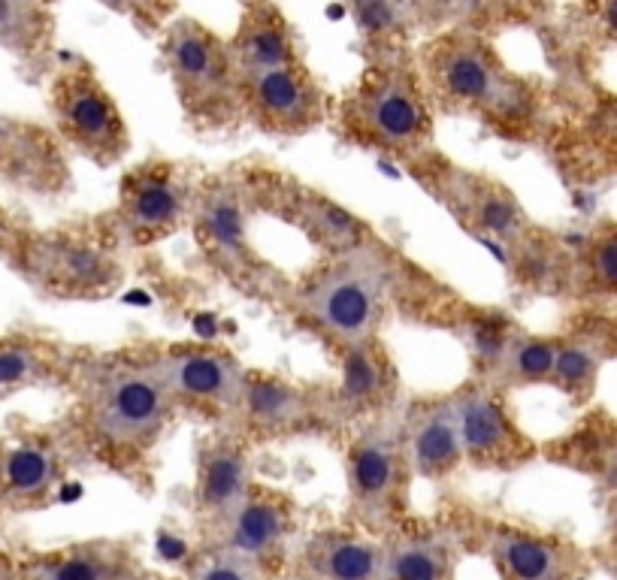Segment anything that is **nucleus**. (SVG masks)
<instances>
[{"mask_svg":"<svg viewBox=\"0 0 617 580\" xmlns=\"http://www.w3.org/2000/svg\"><path fill=\"white\" fill-rule=\"evenodd\" d=\"M388 266L369 251L354 248L339 254L306 290L303 312L342 348L373 342V333L388 306Z\"/></svg>","mask_w":617,"mask_h":580,"instance_id":"1","label":"nucleus"},{"mask_svg":"<svg viewBox=\"0 0 617 580\" xmlns=\"http://www.w3.org/2000/svg\"><path fill=\"white\" fill-rule=\"evenodd\" d=\"M342 121L360 142L400 158L418 155L430 136L424 91L418 88L415 76L397 64L369 70V76L345 103Z\"/></svg>","mask_w":617,"mask_h":580,"instance_id":"2","label":"nucleus"},{"mask_svg":"<svg viewBox=\"0 0 617 580\" xmlns=\"http://www.w3.org/2000/svg\"><path fill=\"white\" fill-rule=\"evenodd\" d=\"M430 79L448 103L493 118H518L527 112V88L500 67L475 37H445L430 49Z\"/></svg>","mask_w":617,"mask_h":580,"instance_id":"3","label":"nucleus"},{"mask_svg":"<svg viewBox=\"0 0 617 580\" xmlns=\"http://www.w3.org/2000/svg\"><path fill=\"white\" fill-rule=\"evenodd\" d=\"M173 390L158 366H121L112 369L97 387L94 420L97 429L115 445H140L149 442L161 429Z\"/></svg>","mask_w":617,"mask_h":580,"instance_id":"4","label":"nucleus"},{"mask_svg":"<svg viewBox=\"0 0 617 580\" xmlns=\"http://www.w3.org/2000/svg\"><path fill=\"white\" fill-rule=\"evenodd\" d=\"M164 61L182 100L194 112H218L227 106L233 91H239L230 49L200 22L182 19L170 25L164 34Z\"/></svg>","mask_w":617,"mask_h":580,"instance_id":"5","label":"nucleus"},{"mask_svg":"<svg viewBox=\"0 0 617 580\" xmlns=\"http://www.w3.org/2000/svg\"><path fill=\"white\" fill-rule=\"evenodd\" d=\"M55 112L64 136L94 164L112 167L128 152V127L91 70H64L55 88Z\"/></svg>","mask_w":617,"mask_h":580,"instance_id":"6","label":"nucleus"},{"mask_svg":"<svg viewBox=\"0 0 617 580\" xmlns=\"http://www.w3.org/2000/svg\"><path fill=\"white\" fill-rule=\"evenodd\" d=\"M239 94L255 121L276 133H306L324 118V97L300 64L239 73Z\"/></svg>","mask_w":617,"mask_h":580,"instance_id":"7","label":"nucleus"},{"mask_svg":"<svg viewBox=\"0 0 617 580\" xmlns=\"http://www.w3.org/2000/svg\"><path fill=\"white\" fill-rule=\"evenodd\" d=\"M457 429L463 442V457L475 463H518L524 457V435L509 417L506 405L490 387H466L454 399Z\"/></svg>","mask_w":617,"mask_h":580,"instance_id":"8","label":"nucleus"},{"mask_svg":"<svg viewBox=\"0 0 617 580\" xmlns=\"http://www.w3.org/2000/svg\"><path fill=\"white\" fill-rule=\"evenodd\" d=\"M188 182L173 167L134 170L121 191V224L134 239L170 233L188 212Z\"/></svg>","mask_w":617,"mask_h":580,"instance_id":"9","label":"nucleus"},{"mask_svg":"<svg viewBox=\"0 0 617 580\" xmlns=\"http://www.w3.org/2000/svg\"><path fill=\"white\" fill-rule=\"evenodd\" d=\"M161 372L173 390V396L194 399V402H212L221 408H239L242 390H245V375L230 357L218 351H173L164 363Z\"/></svg>","mask_w":617,"mask_h":580,"instance_id":"10","label":"nucleus"},{"mask_svg":"<svg viewBox=\"0 0 617 580\" xmlns=\"http://www.w3.org/2000/svg\"><path fill=\"white\" fill-rule=\"evenodd\" d=\"M245 224H249V218H245V203H242L239 191L215 188V191L200 194V200H197L200 236L212 248L215 260L242 281L261 272L258 260L252 254L249 236H245Z\"/></svg>","mask_w":617,"mask_h":580,"instance_id":"11","label":"nucleus"},{"mask_svg":"<svg viewBox=\"0 0 617 580\" xmlns=\"http://www.w3.org/2000/svg\"><path fill=\"white\" fill-rule=\"evenodd\" d=\"M442 194L451 197L454 212L481 236L515 242L524 233L527 218L506 188H497L466 173H448L442 182Z\"/></svg>","mask_w":617,"mask_h":580,"instance_id":"12","label":"nucleus"},{"mask_svg":"<svg viewBox=\"0 0 617 580\" xmlns=\"http://www.w3.org/2000/svg\"><path fill=\"white\" fill-rule=\"evenodd\" d=\"M227 49L236 64V73H258V70L297 64L294 31L285 22V16L273 10L267 0L249 7Z\"/></svg>","mask_w":617,"mask_h":580,"instance_id":"13","label":"nucleus"},{"mask_svg":"<svg viewBox=\"0 0 617 580\" xmlns=\"http://www.w3.org/2000/svg\"><path fill=\"white\" fill-rule=\"evenodd\" d=\"M351 487L366 511H385L400 475V442L388 423L363 432L351 448Z\"/></svg>","mask_w":617,"mask_h":580,"instance_id":"14","label":"nucleus"},{"mask_svg":"<svg viewBox=\"0 0 617 580\" xmlns=\"http://www.w3.org/2000/svg\"><path fill=\"white\" fill-rule=\"evenodd\" d=\"M409 457L415 472L424 478L448 475L463 460V442L451 399L418 408L409 426Z\"/></svg>","mask_w":617,"mask_h":580,"instance_id":"15","label":"nucleus"},{"mask_svg":"<svg viewBox=\"0 0 617 580\" xmlns=\"http://www.w3.org/2000/svg\"><path fill=\"white\" fill-rule=\"evenodd\" d=\"M37 272L61 287L64 294H91V290H106L115 278V263L94 245L82 242H46L34 254Z\"/></svg>","mask_w":617,"mask_h":580,"instance_id":"16","label":"nucleus"},{"mask_svg":"<svg viewBox=\"0 0 617 580\" xmlns=\"http://www.w3.org/2000/svg\"><path fill=\"white\" fill-rule=\"evenodd\" d=\"M200 508L206 514L227 517L249 496V460L236 442H218L209 448L200 466Z\"/></svg>","mask_w":617,"mask_h":580,"instance_id":"17","label":"nucleus"},{"mask_svg":"<svg viewBox=\"0 0 617 580\" xmlns=\"http://www.w3.org/2000/svg\"><path fill=\"white\" fill-rule=\"evenodd\" d=\"M342 354V384L333 396V405L345 414L373 411L385 402L391 390V372L385 357L379 354L376 342L342 348Z\"/></svg>","mask_w":617,"mask_h":580,"instance_id":"18","label":"nucleus"},{"mask_svg":"<svg viewBox=\"0 0 617 580\" xmlns=\"http://www.w3.org/2000/svg\"><path fill=\"white\" fill-rule=\"evenodd\" d=\"M252 426L276 432V429H291L303 423L312 414V399L306 390L279 381V378H245L242 402L239 408Z\"/></svg>","mask_w":617,"mask_h":580,"instance_id":"19","label":"nucleus"},{"mask_svg":"<svg viewBox=\"0 0 617 580\" xmlns=\"http://www.w3.org/2000/svg\"><path fill=\"white\" fill-rule=\"evenodd\" d=\"M285 529L288 517L276 502L245 496V502L227 514V550L242 559L264 556L285 538Z\"/></svg>","mask_w":617,"mask_h":580,"instance_id":"20","label":"nucleus"},{"mask_svg":"<svg viewBox=\"0 0 617 580\" xmlns=\"http://www.w3.org/2000/svg\"><path fill=\"white\" fill-rule=\"evenodd\" d=\"M497 559L512 580H560L563 556L548 541L506 532L497 538Z\"/></svg>","mask_w":617,"mask_h":580,"instance_id":"21","label":"nucleus"},{"mask_svg":"<svg viewBox=\"0 0 617 580\" xmlns=\"http://www.w3.org/2000/svg\"><path fill=\"white\" fill-rule=\"evenodd\" d=\"M297 215L306 227V233H312L321 245L336 248L339 254L360 248V233L363 227L357 224L354 215H348L345 209H339L336 203L324 200L321 194L306 191L297 203Z\"/></svg>","mask_w":617,"mask_h":580,"instance_id":"22","label":"nucleus"},{"mask_svg":"<svg viewBox=\"0 0 617 580\" xmlns=\"http://www.w3.org/2000/svg\"><path fill=\"white\" fill-rule=\"evenodd\" d=\"M557 363V342L551 339H536V336H515L493 366V375L503 384H536L548 381L554 375Z\"/></svg>","mask_w":617,"mask_h":580,"instance_id":"23","label":"nucleus"},{"mask_svg":"<svg viewBox=\"0 0 617 580\" xmlns=\"http://www.w3.org/2000/svg\"><path fill=\"white\" fill-rule=\"evenodd\" d=\"M318 565L327 580H379L385 574V556L354 538H330L318 553Z\"/></svg>","mask_w":617,"mask_h":580,"instance_id":"24","label":"nucleus"},{"mask_svg":"<svg viewBox=\"0 0 617 580\" xmlns=\"http://www.w3.org/2000/svg\"><path fill=\"white\" fill-rule=\"evenodd\" d=\"M388 580H445L448 559L430 541H403L385 556Z\"/></svg>","mask_w":617,"mask_h":580,"instance_id":"25","label":"nucleus"},{"mask_svg":"<svg viewBox=\"0 0 617 580\" xmlns=\"http://www.w3.org/2000/svg\"><path fill=\"white\" fill-rule=\"evenodd\" d=\"M49 366L46 354L28 342H0V396L43 381Z\"/></svg>","mask_w":617,"mask_h":580,"instance_id":"26","label":"nucleus"},{"mask_svg":"<svg viewBox=\"0 0 617 580\" xmlns=\"http://www.w3.org/2000/svg\"><path fill=\"white\" fill-rule=\"evenodd\" d=\"M599 348L590 339H575V342H560L557 345V363H554V381L563 390H587L596 369H599Z\"/></svg>","mask_w":617,"mask_h":580,"instance_id":"27","label":"nucleus"},{"mask_svg":"<svg viewBox=\"0 0 617 580\" xmlns=\"http://www.w3.org/2000/svg\"><path fill=\"white\" fill-rule=\"evenodd\" d=\"M55 475V460L43 448H16L7 457V481L19 493H40Z\"/></svg>","mask_w":617,"mask_h":580,"instance_id":"28","label":"nucleus"},{"mask_svg":"<svg viewBox=\"0 0 617 580\" xmlns=\"http://www.w3.org/2000/svg\"><path fill=\"white\" fill-rule=\"evenodd\" d=\"M354 22L369 40H388L403 25L406 0H351Z\"/></svg>","mask_w":617,"mask_h":580,"instance_id":"29","label":"nucleus"},{"mask_svg":"<svg viewBox=\"0 0 617 580\" xmlns=\"http://www.w3.org/2000/svg\"><path fill=\"white\" fill-rule=\"evenodd\" d=\"M466 336H469V345H472L475 357H481V363L487 369H493V366L500 363V357L506 354L509 342L515 339L512 327L506 321H500V318H478V321H472Z\"/></svg>","mask_w":617,"mask_h":580,"instance_id":"30","label":"nucleus"},{"mask_svg":"<svg viewBox=\"0 0 617 580\" xmlns=\"http://www.w3.org/2000/svg\"><path fill=\"white\" fill-rule=\"evenodd\" d=\"M46 580H112V565L103 556L79 553L55 562L46 571Z\"/></svg>","mask_w":617,"mask_h":580,"instance_id":"31","label":"nucleus"},{"mask_svg":"<svg viewBox=\"0 0 617 580\" xmlns=\"http://www.w3.org/2000/svg\"><path fill=\"white\" fill-rule=\"evenodd\" d=\"M590 269H593V278H596L602 287H617V233L602 236V239L593 245Z\"/></svg>","mask_w":617,"mask_h":580,"instance_id":"32","label":"nucleus"},{"mask_svg":"<svg viewBox=\"0 0 617 580\" xmlns=\"http://www.w3.org/2000/svg\"><path fill=\"white\" fill-rule=\"evenodd\" d=\"M194 580H258L252 574V568L245 565L242 556L230 553V556H218V559H209Z\"/></svg>","mask_w":617,"mask_h":580,"instance_id":"33","label":"nucleus"},{"mask_svg":"<svg viewBox=\"0 0 617 580\" xmlns=\"http://www.w3.org/2000/svg\"><path fill=\"white\" fill-rule=\"evenodd\" d=\"M28 31V10L22 0H0V40H22Z\"/></svg>","mask_w":617,"mask_h":580,"instance_id":"34","label":"nucleus"},{"mask_svg":"<svg viewBox=\"0 0 617 580\" xmlns=\"http://www.w3.org/2000/svg\"><path fill=\"white\" fill-rule=\"evenodd\" d=\"M406 7L421 16V19H436L442 16V0H406Z\"/></svg>","mask_w":617,"mask_h":580,"instance_id":"35","label":"nucleus"},{"mask_svg":"<svg viewBox=\"0 0 617 580\" xmlns=\"http://www.w3.org/2000/svg\"><path fill=\"white\" fill-rule=\"evenodd\" d=\"M478 7V0H442V16H460Z\"/></svg>","mask_w":617,"mask_h":580,"instance_id":"36","label":"nucleus"},{"mask_svg":"<svg viewBox=\"0 0 617 580\" xmlns=\"http://www.w3.org/2000/svg\"><path fill=\"white\" fill-rule=\"evenodd\" d=\"M605 25L617 34V0H605Z\"/></svg>","mask_w":617,"mask_h":580,"instance_id":"37","label":"nucleus"},{"mask_svg":"<svg viewBox=\"0 0 617 580\" xmlns=\"http://www.w3.org/2000/svg\"><path fill=\"white\" fill-rule=\"evenodd\" d=\"M106 7H115V10H131L137 7V0H103Z\"/></svg>","mask_w":617,"mask_h":580,"instance_id":"38","label":"nucleus"},{"mask_svg":"<svg viewBox=\"0 0 617 580\" xmlns=\"http://www.w3.org/2000/svg\"><path fill=\"white\" fill-rule=\"evenodd\" d=\"M140 4H146V7H152V4H158V0H137V7H140Z\"/></svg>","mask_w":617,"mask_h":580,"instance_id":"39","label":"nucleus"},{"mask_svg":"<svg viewBox=\"0 0 617 580\" xmlns=\"http://www.w3.org/2000/svg\"><path fill=\"white\" fill-rule=\"evenodd\" d=\"M245 4H249V7H252V4H261V0H245Z\"/></svg>","mask_w":617,"mask_h":580,"instance_id":"40","label":"nucleus"}]
</instances>
